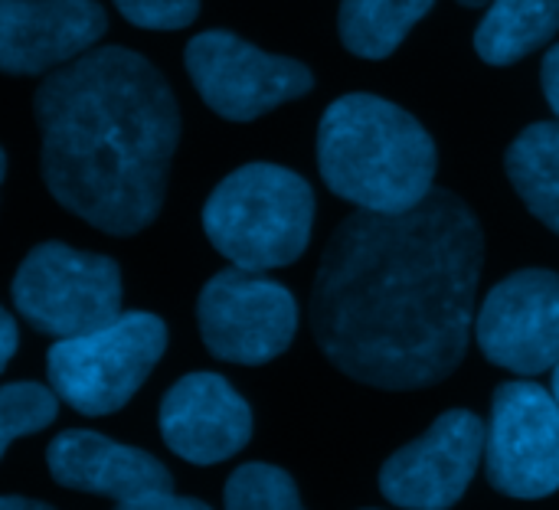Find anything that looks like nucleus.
<instances>
[{
	"mask_svg": "<svg viewBox=\"0 0 559 510\" xmlns=\"http://www.w3.org/2000/svg\"><path fill=\"white\" fill-rule=\"evenodd\" d=\"M481 256V223L449 190L403 213H350L311 292L318 347L367 387L442 383L468 351Z\"/></svg>",
	"mask_w": 559,
	"mask_h": 510,
	"instance_id": "nucleus-1",
	"label": "nucleus"
},
{
	"mask_svg": "<svg viewBox=\"0 0 559 510\" xmlns=\"http://www.w3.org/2000/svg\"><path fill=\"white\" fill-rule=\"evenodd\" d=\"M43 180L85 223L141 233L160 213L180 111L164 75L121 46L95 49L36 88Z\"/></svg>",
	"mask_w": 559,
	"mask_h": 510,
	"instance_id": "nucleus-2",
	"label": "nucleus"
},
{
	"mask_svg": "<svg viewBox=\"0 0 559 510\" xmlns=\"http://www.w3.org/2000/svg\"><path fill=\"white\" fill-rule=\"evenodd\" d=\"M318 167L324 183L357 210L403 213L432 190L436 144L409 111L357 92L324 111Z\"/></svg>",
	"mask_w": 559,
	"mask_h": 510,
	"instance_id": "nucleus-3",
	"label": "nucleus"
},
{
	"mask_svg": "<svg viewBox=\"0 0 559 510\" xmlns=\"http://www.w3.org/2000/svg\"><path fill=\"white\" fill-rule=\"evenodd\" d=\"M314 190L295 170L246 164L233 170L203 206L210 242L239 269L292 265L311 239Z\"/></svg>",
	"mask_w": 559,
	"mask_h": 510,
	"instance_id": "nucleus-4",
	"label": "nucleus"
},
{
	"mask_svg": "<svg viewBox=\"0 0 559 510\" xmlns=\"http://www.w3.org/2000/svg\"><path fill=\"white\" fill-rule=\"evenodd\" d=\"M167 347V328L144 311H121L115 321L59 337L49 347L46 373L59 400L82 416L118 413L147 380Z\"/></svg>",
	"mask_w": 559,
	"mask_h": 510,
	"instance_id": "nucleus-5",
	"label": "nucleus"
},
{
	"mask_svg": "<svg viewBox=\"0 0 559 510\" xmlns=\"http://www.w3.org/2000/svg\"><path fill=\"white\" fill-rule=\"evenodd\" d=\"M13 305L29 328L75 337L121 315V269L105 256L43 242L16 269Z\"/></svg>",
	"mask_w": 559,
	"mask_h": 510,
	"instance_id": "nucleus-6",
	"label": "nucleus"
},
{
	"mask_svg": "<svg viewBox=\"0 0 559 510\" xmlns=\"http://www.w3.org/2000/svg\"><path fill=\"white\" fill-rule=\"evenodd\" d=\"M200 334L213 357L229 364H269L298 331L295 295L249 269H226L206 282L197 305Z\"/></svg>",
	"mask_w": 559,
	"mask_h": 510,
	"instance_id": "nucleus-7",
	"label": "nucleus"
},
{
	"mask_svg": "<svg viewBox=\"0 0 559 510\" xmlns=\"http://www.w3.org/2000/svg\"><path fill=\"white\" fill-rule=\"evenodd\" d=\"M485 475L511 498H547L559 488V403L537 383H504L485 429Z\"/></svg>",
	"mask_w": 559,
	"mask_h": 510,
	"instance_id": "nucleus-8",
	"label": "nucleus"
},
{
	"mask_svg": "<svg viewBox=\"0 0 559 510\" xmlns=\"http://www.w3.org/2000/svg\"><path fill=\"white\" fill-rule=\"evenodd\" d=\"M183 59L203 102L229 121H252L314 85L308 66L298 59L262 52L226 29L193 36Z\"/></svg>",
	"mask_w": 559,
	"mask_h": 510,
	"instance_id": "nucleus-9",
	"label": "nucleus"
},
{
	"mask_svg": "<svg viewBox=\"0 0 559 510\" xmlns=\"http://www.w3.org/2000/svg\"><path fill=\"white\" fill-rule=\"evenodd\" d=\"M481 354L504 370L537 377L559 360V275L524 269L498 282L475 324Z\"/></svg>",
	"mask_w": 559,
	"mask_h": 510,
	"instance_id": "nucleus-10",
	"label": "nucleus"
},
{
	"mask_svg": "<svg viewBox=\"0 0 559 510\" xmlns=\"http://www.w3.org/2000/svg\"><path fill=\"white\" fill-rule=\"evenodd\" d=\"M481 419L468 410H449L416 442L390 455L380 472V491L396 508H452L468 491L481 465Z\"/></svg>",
	"mask_w": 559,
	"mask_h": 510,
	"instance_id": "nucleus-11",
	"label": "nucleus"
},
{
	"mask_svg": "<svg viewBox=\"0 0 559 510\" xmlns=\"http://www.w3.org/2000/svg\"><path fill=\"white\" fill-rule=\"evenodd\" d=\"M108 26L95 0H0V69L49 72L102 39Z\"/></svg>",
	"mask_w": 559,
	"mask_h": 510,
	"instance_id": "nucleus-12",
	"label": "nucleus"
},
{
	"mask_svg": "<svg viewBox=\"0 0 559 510\" xmlns=\"http://www.w3.org/2000/svg\"><path fill=\"white\" fill-rule=\"evenodd\" d=\"M167 449L193 465H216L246 449L252 436L249 403L216 373H190L160 403Z\"/></svg>",
	"mask_w": 559,
	"mask_h": 510,
	"instance_id": "nucleus-13",
	"label": "nucleus"
},
{
	"mask_svg": "<svg viewBox=\"0 0 559 510\" xmlns=\"http://www.w3.org/2000/svg\"><path fill=\"white\" fill-rule=\"evenodd\" d=\"M49 475L75 491L105 495L121 508H134L144 498L170 495V472L147 452L111 442L98 432H62L46 452Z\"/></svg>",
	"mask_w": 559,
	"mask_h": 510,
	"instance_id": "nucleus-14",
	"label": "nucleus"
},
{
	"mask_svg": "<svg viewBox=\"0 0 559 510\" xmlns=\"http://www.w3.org/2000/svg\"><path fill=\"white\" fill-rule=\"evenodd\" d=\"M559 33V0H491L475 29V49L491 66H511Z\"/></svg>",
	"mask_w": 559,
	"mask_h": 510,
	"instance_id": "nucleus-15",
	"label": "nucleus"
},
{
	"mask_svg": "<svg viewBox=\"0 0 559 510\" xmlns=\"http://www.w3.org/2000/svg\"><path fill=\"white\" fill-rule=\"evenodd\" d=\"M504 164L527 210L559 236V121L527 124Z\"/></svg>",
	"mask_w": 559,
	"mask_h": 510,
	"instance_id": "nucleus-16",
	"label": "nucleus"
},
{
	"mask_svg": "<svg viewBox=\"0 0 559 510\" xmlns=\"http://www.w3.org/2000/svg\"><path fill=\"white\" fill-rule=\"evenodd\" d=\"M436 0H341V39L354 56L386 59Z\"/></svg>",
	"mask_w": 559,
	"mask_h": 510,
	"instance_id": "nucleus-17",
	"label": "nucleus"
},
{
	"mask_svg": "<svg viewBox=\"0 0 559 510\" xmlns=\"http://www.w3.org/2000/svg\"><path fill=\"white\" fill-rule=\"evenodd\" d=\"M226 508L233 510H295L301 508L298 488L288 472L249 462L226 482Z\"/></svg>",
	"mask_w": 559,
	"mask_h": 510,
	"instance_id": "nucleus-18",
	"label": "nucleus"
},
{
	"mask_svg": "<svg viewBox=\"0 0 559 510\" xmlns=\"http://www.w3.org/2000/svg\"><path fill=\"white\" fill-rule=\"evenodd\" d=\"M56 396L39 383L0 387V455L20 436H33L56 419Z\"/></svg>",
	"mask_w": 559,
	"mask_h": 510,
	"instance_id": "nucleus-19",
	"label": "nucleus"
},
{
	"mask_svg": "<svg viewBox=\"0 0 559 510\" xmlns=\"http://www.w3.org/2000/svg\"><path fill=\"white\" fill-rule=\"evenodd\" d=\"M118 10L144 29H180L200 13V0H115Z\"/></svg>",
	"mask_w": 559,
	"mask_h": 510,
	"instance_id": "nucleus-20",
	"label": "nucleus"
},
{
	"mask_svg": "<svg viewBox=\"0 0 559 510\" xmlns=\"http://www.w3.org/2000/svg\"><path fill=\"white\" fill-rule=\"evenodd\" d=\"M540 79H544V95L550 102V108L557 111L559 118V46H554L544 59V69H540Z\"/></svg>",
	"mask_w": 559,
	"mask_h": 510,
	"instance_id": "nucleus-21",
	"label": "nucleus"
},
{
	"mask_svg": "<svg viewBox=\"0 0 559 510\" xmlns=\"http://www.w3.org/2000/svg\"><path fill=\"white\" fill-rule=\"evenodd\" d=\"M13 351H16V324H13V318L0 308V373H3V367H7V360L13 357Z\"/></svg>",
	"mask_w": 559,
	"mask_h": 510,
	"instance_id": "nucleus-22",
	"label": "nucleus"
},
{
	"mask_svg": "<svg viewBox=\"0 0 559 510\" xmlns=\"http://www.w3.org/2000/svg\"><path fill=\"white\" fill-rule=\"evenodd\" d=\"M43 501H29V498H0V510H43Z\"/></svg>",
	"mask_w": 559,
	"mask_h": 510,
	"instance_id": "nucleus-23",
	"label": "nucleus"
},
{
	"mask_svg": "<svg viewBox=\"0 0 559 510\" xmlns=\"http://www.w3.org/2000/svg\"><path fill=\"white\" fill-rule=\"evenodd\" d=\"M554 400L559 403V360H557V370H554Z\"/></svg>",
	"mask_w": 559,
	"mask_h": 510,
	"instance_id": "nucleus-24",
	"label": "nucleus"
},
{
	"mask_svg": "<svg viewBox=\"0 0 559 510\" xmlns=\"http://www.w3.org/2000/svg\"><path fill=\"white\" fill-rule=\"evenodd\" d=\"M462 7H481V3H491V0H459Z\"/></svg>",
	"mask_w": 559,
	"mask_h": 510,
	"instance_id": "nucleus-25",
	"label": "nucleus"
},
{
	"mask_svg": "<svg viewBox=\"0 0 559 510\" xmlns=\"http://www.w3.org/2000/svg\"><path fill=\"white\" fill-rule=\"evenodd\" d=\"M3 167H7V161H3V151H0V180H3Z\"/></svg>",
	"mask_w": 559,
	"mask_h": 510,
	"instance_id": "nucleus-26",
	"label": "nucleus"
}]
</instances>
